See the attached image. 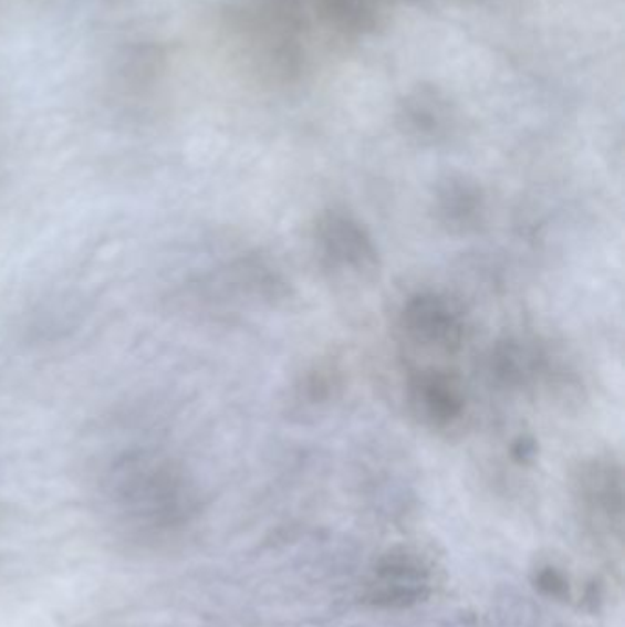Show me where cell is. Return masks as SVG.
<instances>
[{"instance_id":"8fae6325","label":"cell","mask_w":625,"mask_h":627,"mask_svg":"<svg viewBox=\"0 0 625 627\" xmlns=\"http://www.w3.org/2000/svg\"><path fill=\"white\" fill-rule=\"evenodd\" d=\"M535 453H538V445L532 437L521 435L512 445V456L518 462L534 461Z\"/></svg>"},{"instance_id":"5b68a950","label":"cell","mask_w":625,"mask_h":627,"mask_svg":"<svg viewBox=\"0 0 625 627\" xmlns=\"http://www.w3.org/2000/svg\"><path fill=\"white\" fill-rule=\"evenodd\" d=\"M407 404L420 426L431 431H448L465 417V386L449 370L418 369L407 384Z\"/></svg>"},{"instance_id":"277c9868","label":"cell","mask_w":625,"mask_h":627,"mask_svg":"<svg viewBox=\"0 0 625 627\" xmlns=\"http://www.w3.org/2000/svg\"><path fill=\"white\" fill-rule=\"evenodd\" d=\"M431 589L434 573L428 560L413 548L396 547L376 560L364 598L376 609L398 612L428 600Z\"/></svg>"},{"instance_id":"ba28073f","label":"cell","mask_w":625,"mask_h":627,"mask_svg":"<svg viewBox=\"0 0 625 627\" xmlns=\"http://www.w3.org/2000/svg\"><path fill=\"white\" fill-rule=\"evenodd\" d=\"M545 354L538 345L519 338H507L493 345L488 373L498 386L519 389L530 386L546 369Z\"/></svg>"},{"instance_id":"8992f818","label":"cell","mask_w":625,"mask_h":627,"mask_svg":"<svg viewBox=\"0 0 625 627\" xmlns=\"http://www.w3.org/2000/svg\"><path fill=\"white\" fill-rule=\"evenodd\" d=\"M431 211L438 226L448 233H476L487 220V194L473 178L448 175L435 184Z\"/></svg>"},{"instance_id":"9c48e42d","label":"cell","mask_w":625,"mask_h":627,"mask_svg":"<svg viewBox=\"0 0 625 627\" xmlns=\"http://www.w3.org/2000/svg\"><path fill=\"white\" fill-rule=\"evenodd\" d=\"M342 387V378L336 367L331 364H317L314 369L301 376L294 386V404L303 411L323 408L336 398Z\"/></svg>"},{"instance_id":"30bf717a","label":"cell","mask_w":625,"mask_h":627,"mask_svg":"<svg viewBox=\"0 0 625 627\" xmlns=\"http://www.w3.org/2000/svg\"><path fill=\"white\" fill-rule=\"evenodd\" d=\"M534 584L543 595L556 598V600H563L569 596V579L562 571H558L552 565H545L535 571Z\"/></svg>"},{"instance_id":"3957f363","label":"cell","mask_w":625,"mask_h":627,"mask_svg":"<svg viewBox=\"0 0 625 627\" xmlns=\"http://www.w3.org/2000/svg\"><path fill=\"white\" fill-rule=\"evenodd\" d=\"M406 344L426 353L455 354L465 345L468 322L462 306L435 290L409 295L398 314Z\"/></svg>"},{"instance_id":"52a82bcc","label":"cell","mask_w":625,"mask_h":627,"mask_svg":"<svg viewBox=\"0 0 625 627\" xmlns=\"http://www.w3.org/2000/svg\"><path fill=\"white\" fill-rule=\"evenodd\" d=\"M576 492L588 514L607 521L622 520L624 478L621 464L611 457H593L580 464Z\"/></svg>"},{"instance_id":"7a4b0ae2","label":"cell","mask_w":625,"mask_h":627,"mask_svg":"<svg viewBox=\"0 0 625 627\" xmlns=\"http://www.w3.org/2000/svg\"><path fill=\"white\" fill-rule=\"evenodd\" d=\"M312 241L317 263L332 278L373 281L382 269L375 237L348 209H323L312 228Z\"/></svg>"},{"instance_id":"6da1fadb","label":"cell","mask_w":625,"mask_h":627,"mask_svg":"<svg viewBox=\"0 0 625 627\" xmlns=\"http://www.w3.org/2000/svg\"><path fill=\"white\" fill-rule=\"evenodd\" d=\"M100 498L119 537L144 547L171 543L200 506L188 470L158 446H127L114 453L100 478Z\"/></svg>"}]
</instances>
